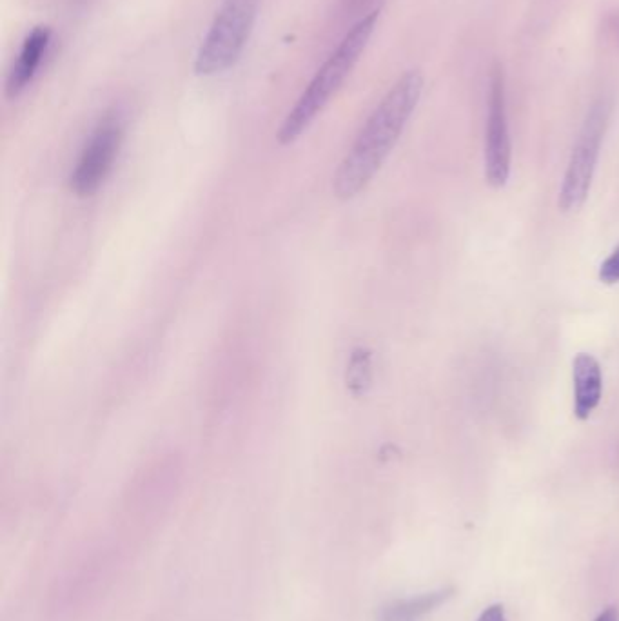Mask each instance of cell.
Listing matches in <instances>:
<instances>
[{
	"instance_id": "1",
	"label": "cell",
	"mask_w": 619,
	"mask_h": 621,
	"mask_svg": "<svg viewBox=\"0 0 619 621\" xmlns=\"http://www.w3.org/2000/svg\"><path fill=\"white\" fill-rule=\"evenodd\" d=\"M423 91V75L418 69L405 71L374 108L354 140L333 178L338 198L349 200L364 191L384 166L403 129L413 117Z\"/></svg>"
},
{
	"instance_id": "2",
	"label": "cell",
	"mask_w": 619,
	"mask_h": 621,
	"mask_svg": "<svg viewBox=\"0 0 619 621\" xmlns=\"http://www.w3.org/2000/svg\"><path fill=\"white\" fill-rule=\"evenodd\" d=\"M380 19V11L374 10L358 20L351 30L347 31L344 40L336 48L322 68L316 71L315 77L304 89L300 99L296 100L293 109L287 113L282 126L278 129V142L282 146L293 144L302 137L316 117L324 111L345 80L351 75L356 62L362 57L369 40L373 37L376 22Z\"/></svg>"
},
{
	"instance_id": "3",
	"label": "cell",
	"mask_w": 619,
	"mask_h": 621,
	"mask_svg": "<svg viewBox=\"0 0 619 621\" xmlns=\"http://www.w3.org/2000/svg\"><path fill=\"white\" fill-rule=\"evenodd\" d=\"M262 0H222L198 48L195 73L213 77L233 68L246 50Z\"/></svg>"
},
{
	"instance_id": "4",
	"label": "cell",
	"mask_w": 619,
	"mask_h": 621,
	"mask_svg": "<svg viewBox=\"0 0 619 621\" xmlns=\"http://www.w3.org/2000/svg\"><path fill=\"white\" fill-rule=\"evenodd\" d=\"M610 113L612 102L603 97L592 104L587 117L583 120L561 184L558 206L563 213L580 211L589 198L600 160L603 138L609 128Z\"/></svg>"
},
{
	"instance_id": "5",
	"label": "cell",
	"mask_w": 619,
	"mask_h": 621,
	"mask_svg": "<svg viewBox=\"0 0 619 621\" xmlns=\"http://www.w3.org/2000/svg\"><path fill=\"white\" fill-rule=\"evenodd\" d=\"M122 140V120L117 113H109L100 120L99 126L89 137L88 144L77 162V168L71 173L69 186L73 193H77L79 197H91L99 191L113 169Z\"/></svg>"
},
{
	"instance_id": "6",
	"label": "cell",
	"mask_w": 619,
	"mask_h": 621,
	"mask_svg": "<svg viewBox=\"0 0 619 621\" xmlns=\"http://www.w3.org/2000/svg\"><path fill=\"white\" fill-rule=\"evenodd\" d=\"M511 133L507 119V93L502 64H494L489 89V115L485 126V178L487 184L500 189L511 175Z\"/></svg>"
},
{
	"instance_id": "7",
	"label": "cell",
	"mask_w": 619,
	"mask_h": 621,
	"mask_svg": "<svg viewBox=\"0 0 619 621\" xmlns=\"http://www.w3.org/2000/svg\"><path fill=\"white\" fill-rule=\"evenodd\" d=\"M51 44V30L46 26H37L31 30L20 48L17 62L13 64L8 80H6V95L8 99H17L24 89L28 88L31 80L35 79L42 60L48 53Z\"/></svg>"
},
{
	"instance_id": "8",
	"label": "cell",
	"mask_w": 619,
	"mask_h": 621,
	"mask_svg": "<svg viewBox=\"0 0 619 621\" xmlns=\"http://www.w3.org/2000/svg\"><path fill=\"white\" fill-rule=\"evenodd\" d=\"M574 380V416L578 420H589L598 409L603 395V373L601 365L589 353H580L572 362Z\"/></svg>"
},
{
	"instance_id": "9",
	"label": "cell",
	"mask_w": 619,
	"mask_h": 621,
	"mask_svg": "<svg viewBox=\"0 0 619 621\" xmlns=\"http://www.w3.org/2000/svg\"><path fill=\"white\" fill-rule=\"evenodd\" d=\"M454 589H440V591L425 592L407 600H396L385 605L380 611L378 621H420L427 614L436 611L440 605L451 600Z\"/></svg>"
},
{
	"instance_id": "10",
	"label": "cell",
	"mask_w": 619,
	"mask_h": 621,
	"mask_svg": "<svg viewBox=\"0 0 619 621\" xmlns=\"http://www.w3.org/2000/svg\"><path fill=\"white\" fill-rule=\"evenodd\" d=\"M371 378V353L364 347H358L354 349L351 362L347 365V389L354 396L365 395V391L371 387Z\"/></svg>"
},
{
	"instance_id": "11",
	"label": "cell",
	"mask_w": 619,
	"mask_h": 621,
	"mask_svg": "<svg viewBox=\"0 0 619 621\" xmlns=\"http://www.w3.org/2000/svg\"><path fill=\"white\" fill-rule=\"evenodd\" d=\"M598 276H600V282L607 284V286L619 284V244L614 247V251L610 253L609 257L603 260Z\"/></svg>"
},
{
	"instance_id": "12",
	"label": "cell",
	"mask_w": 619,
	"mask_h": 621,
	"mask_svg": "<svg viewBox=\"0 0 619 621\" xmlns=\"http://www.w3.org/2000/svg\"><path fill=\"white\" fill-rule=\"evenodd\" d=\"M478 621H507V614L500 603H494L480 614Z\"/></svg>"
},
{
	"instance_id": "13",
	"label": "cell",
	"mask_w": 619,
	"mask_h": 621,
	"mask_svg": "<svg viewBox=\"0 0 619 621\" xmlns=\"http://www.w3.org/2000/svg\"><path fill=\"white\" fill-rule=\"evenodd\" d=\"M594 621H619V612L616 607H607L596 616Z\"/></svg>"
}]
</instances>
